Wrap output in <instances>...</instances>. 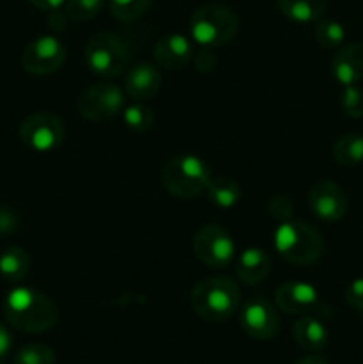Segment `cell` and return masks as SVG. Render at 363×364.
I'll return each mask as SVG.
<instances>
[{"mask_svg":"<svg viewBox=\"0 0 363 364\" xmlns=\"http://www.w3.org/2000/svg\"><path fill=\"white\" fill-rule=\"evenodd\" d=\"M205 192L212 205L224 210L233 208L241 201L242 194L238 183H235L230 178H212Z\"/></svg>","mask_w":363,"mask_h":364,"instance_id":"21","label":"cell"},{"mask_svg":"<svg viewBox=\"0 0 363 364\" xmlns=\"http://www.w3.org/2000/svg\"><path fill=\"white\" fill-rule=\"evenodd\" d=\"M237 276L246 284H258L269 276L270 256L260 247H249L237 259Z\"/></svg>","mask_w":363,"mask_h":364,"instance_id":"18","label":"cell"},{"mask_svg":"<svg viewBox=\"0 0 363 364\" xmlns=\"http://www.w3.org/2000/svg\"><path fill=\"white\" fill-rule=\"evenodd\" d=\"M28 270H31V258L23 247L11 245L0 252V276L7 283H18L25 279Z\"/></svg>","mask_w":363,"mask_h":364,"instance_id":"20","label":"cell"},{"mask_svg":"<svg viewBox=\"0 0 363 364\" xmlns=\"http://www.w3.org/2000/svg\"><path fill=\"white\" fill-rule=\"evenodd\" d=\"M295 364H330V363H327L324 358H320V355H306V358L299 359Z\"/></svg>","mask_w":363,"mask_h":364,"instance_id":"35","label":"cell"},{"mask_svg":"<svg viewBox=\"0 0 363 364\" xmlns=\"http://www.w3.org/2000/svg\"><path fill=\"white\" fill-rule=\"evenodd\" d=\"M345 301L352 309L363 315V277L349 283L347 290H345Z\"/></svg>","mask_w":363,"mask_h":364,"instance_id":"30","label":"cell"},{"mask_svg":"<svg viewBox=\"0 0 363 364\" xmlns=\"http://www.w3.org/2000/svg\"><path fill=\"white\" fill-rule=\"evenodd\" d=\"M238 32V16L226 6L206 4L191 16V36L198 45L216 48L230 43Z\"/></svg>","mask_w":363,"mask_h":364,"instance_id":"4","label":"cell"},{"mask_svg":"<svg viewBox=\"0 0 363 364\" xmlns=\"http://www.w3.org/2000/svg\"><path fill=\"white\" fill-rule=\"evenodd\" d=\"M11 345H13V336L7 331V327L4 323H0V364L6 359V355L9 354Z\"/></svg>","mask_w":363,"mask_h":364,"instance_id":"33","label":"cell"},{"mask_svg":"<svg viewBox=\"0 0 363 364\" xmlns=\"http://www.w3.org/2000/svg\"><path fill=\"white\" fill-rule=\"evenodd\" d=\"M191 306L205 322H223L241 306V288L231 277H206L191 291Z\"/></svg>","mask_w":363,"mask_h":364,"instance_id":"2","label":"cell"},{"mask_svg":"<svg viewBox=\"0 0 363 364\" xmlns=\"http://www.w3.org/2000/svg\"><path fill=\"white\" fill-rule=\"evenodd\" d=\"M333 159L344 167H354L363 162V135H342L333 144Z\"/></svg>","mask_w":363,"mask_h":364,"instance_id":"22","label":"cell"},{"mask_svg":"<svg viewBox=\"0 0 363 364\" xmlns=\"http://www.w3.org/2000/svg\"><path fill=\"white\" fill-rule=\"evenodd\" d=\"M194 64H196V70L201 71V73H210V71L217 66L216 53H214L210 48H206V46H203V48L196 53Z\"/></svg>","mask_w":363,"mask_h":364,"instance_id":"32","label":"cell"},{"mask_svg":"<svg viewBox=\"0 0 363 364\" xmlns=\"http://www.w3.org/2000/svg\"><path fill=\"white\" fill-rule=\"evenodd\" d=\"M28 2L32 4V6H36L38 9H43V11H56V9H60V7L64 6V2L66 0H28Z\"/></svg>","mask_w":363,"mask_h":364,"instance_id":"34","label":"cell"},{"mask_svg":"<svg viewBox=\"0 0 363 364\" xmlns=\"http://www.w3.org/2000/svg\"><path fill=\"white\" fill-rule=\"evenodd\" d=\"M4 316L13 329L27 334H43L57 323L56 304L34 288L18 287L4 301Z\"/></svg>","mask_w":363,"mask_h":364,"instance_id":"1","label":"cell"},{"mask_svg":"<svg viewBox=\"0 0 363 364\" xmlns=\"http://www.w3.org/2000/svg\"><path fill=\"white\" fill-rule=\"evenodd\" d=\"M160 84H162L160 71L149 63L135 64V66L128 68L125 73V92L135 102L155 98Z\"/></svg>","mask_w":363,"mask_h":364,"instance_id":"14","label":"cell"},{"mask_svg":"<svg viewBox=\"0 0 363 364\" xmlns=\"http://www.w3.org/2000/svg\"><path fill=\"white\" fill-rule=\"evenodd\" d=\"M20 226V219H18L16 212L6 206H0V237L14 233Z\"/></svg>","mask_w":363,"mask_h":364,"instance_id":"31","label":"cell"},{"mask_svg":"<svg viewBox=\"0 0 363 364\" xmlns=\"http://www.w3.org/2000/svg\"><path fill=\"white\" fill-rule=\"evenodd\" d=\"M331 73L344 87L358 84L363 78V45L351 43L342 46L331 59Z\"/></svg>","mask_w":363,"mask_h":364,"instance_id":"15","label":"cell"},{"mask_svg":"<svg viewBox=\"0 0 363 364\" xmlns=\"http://www.w3.org/2000/svg\"><path fill=\"white\" fill-rule=\"evenodd\" d=\"M66 137L64 124L56 114L34 112L20 124V139L28 149L48 153L59 148Z\"/></svg>","mask_w":363,"mask_h":364,"instance_id":"7","label":"cell"},{"mask_svg":"<svg viewBox=\"0 0 363 364\" xmlns=\"http://www.w3.org/2000/svg\"><path fill=\"white\" fill-rule=\"evenodd\" d=\"M274 247L292 265L306 267L315 263L324 251L322 235L301 220H287L274 233Z\"/></svg>","mask_w":363,"mask_h":364,"instance_id":"3","label":"cell"},{"mask_svg":"<svg viewBox=\"0 0 363 364\" xmlns=\"http://www.w3.org/2000/svg\"><path fill=\"white\" fill-rule=\"evenodd\" d=\"M13 364H56V354L43 343H28L14 354Z\"/></svg>","mask_w":363,"mask_h":364,"instance_id":"25","label":"cell"},{"mask_svg":"<svg viewBox=\"0 0 363 364\" xmlns=\"http://www.w3.org/2000/svg\"><path fill=\"white\" fill-rule=\"evenodd\" d=\"M278 9L295 23H315L326 13V0H278Z\"/></svg>","mask_w":363,"mask_h":364,"instance_id":"19","label":"cell"},{"mask_svg":"<svg viewBox=\"0 0 363 364\" xmlns=\"http://www.w3.org/2000/svg\"><path fill=\"white\" fill-rule=\"evenodd\" d=\"M274 304L288 315H313L324 316L330 313L326 302L320 299L319 291L308 283L287 281L274 291Z\"/></svg>","mask_w":363,"mask_h":364,"instance_id":"9","label":"cell"},{"mask_svg":"<svg viewBox=\"0 0 363 364\" xmlns=\"http://www.w3.org/2000/svg\"><path fill=\"white\" fill-rule=\"evenodd\" d=\"M192 57V45L185 36L167 34L162 36L153 46V59L160 68L166 70H182Z\"/></svg>","mask_w":363,"mask_h":364,"instance_id":"16","label":"cell"},{"mask_svg":"<svg viewBox=\"0 0 363 364\" xmlns=\"http://www.w3.org/2000/svg\"><path fill=\"white\" fill-rule=\"evenodd\" d=\"M84 59L89 70L103 78H114L125 73L128 68V48L117 36L100 32L88 41Z\"/></svg>","mask_w":363,"mask_h":364,"instance_id":"6","label":"cell"},{"mask_svg":"<svg viewBox=\"0 0 363 364\" xmlns=\"http://www.w3.org/2000/svg\"><path fill=\"white\" fill-rule=\"evenodd\" d=\"M242 331L249 338L258 341L273 340L280 331V313L276 304L265 297H251L244 302L238 315Z\"/></svg>","mask_w":363,"mask_h":364,"instance_id":"11","label":"cell"},{"mask_svg":"<svg viewBox=\"0 0 363 364\" xmlns=\"http://www.w3.org/2000/svg\"><path fill=\"white\" fill-rule=\"evenodd\" d=\"M315 39L322 48H338L345 39L344 25L335 20H319L315 25Z\"/></svg>","mask_w":363,"mask_h":364,"instance_id":"24","label":"cell"},{"mask_svg":"<svg viewBox=\"0 0 363 364\" xmlns=\"http://www.w3.org/2000/svg\"><path fill=\"white\" fill-rule=\"evenodd\" d=\"M340 107L345 116L358 119L363 116V91L356 85H347L340 96Z\"/></svg>","mask_w":363,"mask_h":364,"instance_id":"28","label":"cell"},{"mask_svg":"<svg viewBox=\"0 0 363 364\" xmlns=\"http://www.w3.org/2000/svg\"><path fill=\"white\" fill-rule=\"evenodd\" d=\"M78 110L89 121H107L125 109V92L110 82H100L85 89L78 98Z\"/></svg>","mask_w":363,"mask_h":364,"instance_id":"10","label":"cell"},{"mask_svg":"<svg viewBox=\"0 0 363 364\" xmlns=\"http://www.w3.org/2000/svg\"><path fill=\"white\" fill-rule=\"evenodd\" d=\"M192 249L199 262L210 269H224L235 258V244L230 233L217 224H206L192 238Z\"/></svg>","mask_w":363,"mask_h":364,"instance_id":"8","label":"cell"},{"mask_svg":"<svg viewBox=\"0 0 363 364\" xmlns=\"http://www.w3.org/2000/svg\"><path fill=\"white\" fill-rule=\"evenodd\" d=\"M269 212L274 220H278V223H287L292 215V201L287 196H276V198L270 199Z\"/></svg>","mask_w":363,"mask_h":364,"instance_id":"29","label":"cell"},{"mask_svg":"<svg viewBox=\"0 0 363 364\" xmlns=\"http://www.w3.org/2000/svg\"><path fill=\"white\" fill-rule=\"evenodd\" d=\"M153 0H109L110 13L121 21H135L148 13Z\"/></svg>","mask_w":363,"mask_h":364,"instance_id":"23","label":"cell"},{"mask_svg":"<svg viewBox=\"0 0 363 364\" xmlns=\"http://www.w3.org/2000/svg\"><path fill=\"white\" fill-rule=\"evenodd\" d=\"M103 4L105 0H66L64 13L75 21H88L102 13Z\"/></svg>","mask_w":363,"mask_h":364,"instance_id":"26","label":"cell"},{"mask_svg":"<svg viewBox=\"0 0 363 364\" xmlns=\"http://www.w3.org/2000/svg\"><path fill=\"white\" fill-rule=\"evenodd\" d=\"M123 119L130 130L146 132L152 128L155 114L149 107L142 105V103H134V105H128L123 109Z\"/></svg>","mask_w":363,"mask_h":364,"instance_id":"27","label":"cell"},{"mask_svg":"<svg viewBox=\"0 0 363 364\" xmlns=\"http://www.w3.org/2000/svg\"><path fill=\"white\" fill-rule=\"evenodd\" d=\"M308 206L317 219L337 223L347 212V196L333 180H319L310 187Z\"/></svg>","mask_w":363,"mask_h":364,"instance_id":"13","label":"cell"},{"mask_svg":"<svg viewBox=\"0 0 363 364\" xmlns=\"http://www.w3.org/2000/svg\"><path fill=\"white\" fill-rule=\"evenodd\" d=\"M66 60V48L53 36H39L28 43L21 55V64L25 71L38 77L52 75L59 70Z\"/></svg>","mask_w":363,"mask_h":364,"instance_id":"12","label":"cell"},{"mask_svg":"<svg viewBox=\"0 0 363 364\" xmlns=\"http://www.w3.org/2000/svg\"><path fill=\"white\" fill-rule=\"evenodd\" d=\"M210 180L212 174L206 164L194 155L174 156L162 171L164 187L178 199L198 198L206 191Z\"/></svg>","mask_w":363,"mask_h":364,"instance_id":"5","label":"cell"},{"mask_svg":"<svg viewBox=\"0 0 363 364\" xmlns=\"http://www.w3.org/2000/svg\"><path fill=\"white\" fill-rule=\"evenodd\" d=\"M292 336L299 347L310 352L324 350L330 340L326 326L313 315H302L301 318L295 320L292 326Z\"/></svg>","mask_w":363,"mask_h":364,"instance_id":"17","label":"cell"}]
</instances>
